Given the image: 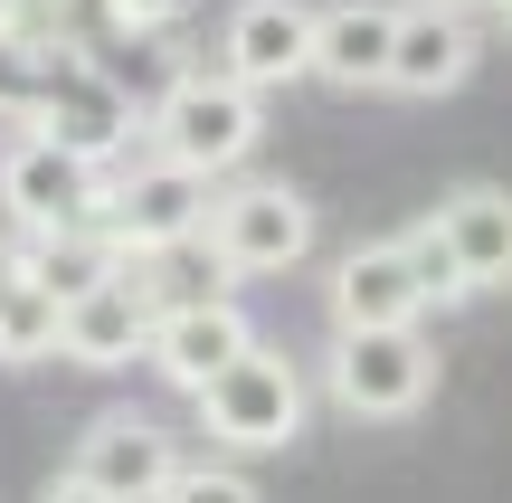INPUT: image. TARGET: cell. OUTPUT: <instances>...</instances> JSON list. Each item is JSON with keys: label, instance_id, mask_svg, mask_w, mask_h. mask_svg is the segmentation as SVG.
<instances>
[{"label": "cell", "instance_id": "22", "mask_svg": "<svg viewBox=\"0 0 512 503\" xmlns=\"http://www.w3.org/2000/svg\"><path fill=\"white\" fill-rule=\"evenodd\" d=\"M19 95H29V57H19L10 38H0V124L19 114Z\"/></svg>", "mask_w": 512, "mask_h": 503}, {"label": "cell", "instance_id": "5", "mask_svg": "<svg viewBox=\"0 0 512 503\" xmlns=\"http://www.w3.org/2000/svg\"><path fill=\"white\" fill-rule=\"evenodd\" d=\"M209 257L228 266V276H285V266L313 257V200L294 181H219V200H209Z\"/></svg>", "mask_w": 512, "mask_h": 503}, {"label": "cell", "instance_id": "7", "mask_svg": "<svg viewBox=\"0 0 512 503\" xmlns=\"http://www.w3.org/2000/svg\"><path fill=\"white\" fill-rule=\"evenodd\" d=\"M209 200H219V181H200L190 162H162V152H143V162H124L105 181V238L124 247V257H162V247H190L209 228Z\"/></svg>", "mask_w": 512, "mask_h": 503}, {"label": "cell", "instance_id": "15", "mask_svg": "<svg viewBox=\"0 0 512 503\" xmlns=\"http://www.w3.org/2000/svg\"><path fill=\"white\" fill-rule=\"evenodd\" d=\"M437 228H446V247H456V266H465L475 295L512 285V190H503V181L446 190V200H437Z\"/></svg>", "mask_w": 512, "mask_h": 503}, {"label": "cell", "instance_id": "24", "mask_svg": "<svg viewBox=\"0 0 512 503\" xmlns=\"http://www.w3.org/2000/svg\"><path fill=\"white\" fill-rule=\"evenodd\" d=\"M456 10H503V0H456Z\"/></svg>", "mask_w": 512, "mask_h": 503}, {"label": "cell", "instance_id": "21", "mask_svg": "<svg viewBox=\"0 0 512 503\" xmlns=\"http://www.w3.org/2000/svg\"><path fill=\"white\" fill-rule=\"evenodd\" d=\"M38 503H124V494H105V485H95V475H57V485H38Z\"/></svg>", "mask_w": 512, "mask_h": 503}, {"label": "cell", "instance_id": "10", "mask_svg": "<svg viewBox=\"0 0 512 503\" xmlns=\"http://www.w3.org/2000/svg\"><path fill=\"white\" fill-rule=\"evenodd\" d=\"M332 333H351V323H418L427 304V266H418V247H408V228L399 238H361L351 257H332Z\"/></svg>", "mask_w": 512, "mask_h": 503}, {"label": "cell", "instance_id": "2", "mask_svg": "<svg viewBox=\"0 0 512 503\" xmlns=\"http://www.w3.org/2000/svg\"><path fill=\"white\" fill-rule=\"evenodd\" d=\"M190 409H200V428L219 437L228 456H285L294 437H304V418H313V390H304V361L256 342V352H238Z\"/></svg>", "mask_w": 512, "mask_h": 503}, {"label": "cell", "instance_id": "11", "mask_svg": "<svg viewBox=\"0 0 512 503\" xmlns=\"http://www.w3.org/2000/svg\"><path fill=\"white\" fill-rule=\"evenodd\" d=\"M152 314H162V295L143 285V266H124V276H105L95 295L67 304L57 361H76V371H133L152 352Z\"/></svg>", "mask_w": 512, "mask_h": 503}, {"label": "cell", "instance_id": "4", "mask_svg": "<svg viewBox=\"0 0 512 503\" xmlns=\"http://www.w3.org/2000/svg\"><path fill=\"white\" fill-rule=\"evenodd\" d=\"M323 390L342 418H418L437 390V342L418 323H351L323 352Z\"/></svg>", "mask_w": 512, "mask_h": 503}, {"label": "cell", "instance_id": "17", "mask_svg": "<svg viewBox=\"0 0 512 503\" xmlns=\"http://www.w3.org/2000/svg\"><path fill=\"white\" fill-rule=\"evenodd\" d=\"M57 333H67V304L38 276H19L0 257V371H29V361H57Z\"/></svg>", "mask_w": 512, "mask_h": 503}, {"label": "cell", "instance_id": "16", "mask_svg": "<svg viewBox=\"0 0 512 503\" xmlns=\"http://www.w3.org/2000/svg\"><path fill=\"white\" fill-rule=\"evenodd\" d=\"M10 266H19V276H38L57 304H76V295H95L105 276H124L133 257H124V247H114L105 228L86 219V228H29V238L10 247Z\"/></svg>", "mask_w": 512, "mask_h": 503}, {"label": "cell", "instance_id": "8", "mask_svg": "<svg viewBox=\"0 0 512 503\" xmlns=\"http://www.w3.org/2000/svg\"><path fill=\"white\" fill-rule=\"evenodd\" d=\"M313 19H323V0H238L219 19V67L256 95L304 86L313 76Z\"/></svg>", "mask_w": 512, "mask_h": 503}, {"label": "cell", "instance_id": "18", "mask_svg": "<svg viewBox=\"0 0 512 503\" xmlns=\"http://www.w3.org/2000/svg\"><path fill=\"white\" fill-rule=\"evenodd\" d=\"M162 503H266V494H256L247 466H209V456L190 466V456H181V475L162 485Z\"/></svg>", "mask_w": 512, "mask_h": 503}, {"label": "cell", "instance_id": "13", "mask_svg": "<svg viewBox=\"0 0 512 503\" xmlns=\"http://www.w3.org/2000/svg\"><path fill=\"white\" fill-rule=\"evenodd\" d=\"M67 466L95 475V485L124 494V503H162V485L181 475V437L152 428V418H133V409H105V418H86V437H76Z\"/></svg>", "mask_w": 512, "mask_h": 503}, {"label": "cell", "instance_id": "3", "mask_svg": "<svg viewBox=\"0 0 512 503\" xmlns=\"http://www.w3.org/2000/svg\"><path fill=\"white\" fill-rule=\"evenodd\" d=\"M10 133H57V143H76L86 162H114V152L143 133V114H133V95L114 86L86 48H57V57H29V95H19Z\"/></svg>", "mask_w": 512, "mask_h": 503}, {"label": "cell", "instance_id": "26", "mask_svg": "<svg viewBox=\"0 0 512 503\" xmlns=\"http://www.w3.org/2000/svg\"><path fill=\"white\" fill-rule=\"evenodd\" d=\"M503 29H512V0H503Z\"/></svg>", "mask_w": 512, "mask_h": 503}, {"label": "cell", "instance_id": "9", "mask_svg": "<svg viewBox=\"0 0 512 503\" xmlns=\"http://www.w3.org/2000/svg\"><path fill=\"white\" fill-rule=\"evenodd\" d=\"M238 352H256L247 304H228V295H181V304H162V314H152V352H143V361H152L181 399H200Z\"/></svg>", "mask_w": 512, "mask_h": 503}, {"label": "cell", "instance_id": "1", "mask_svg": "<svg viewBox=\"0 0 512 503\" xmlns=\"http://www.w3.org/2000/svg\"><path fill=\"white\" fill-rule=\"evenodd\" d=\"M143 143L162 162H190L200 181H238L256 162V143H266V95L238 86L228 67H181L143 105Z\"/></svg>", "mask_w": 512, "mask_h": 503}, {"label": "cell", "instance_id": "20", "mask_svg": "<svg viewBox=\"0 0 512 503\" xmlns=\"http://www.w3.org/2000/svg\"><path fill=\"white\" fill-rule=\"evenodd\" d=\"M181 10H190V0H105V19H114L124 38H152V29H171Z\"/></svg>", "mask_w": 512, "mask_h": 503}, {"label": "cell", "instance_id": "6", "mask_svg": "<svg viewBox=\"0 0 512 503\" xmlns=\"http://www.w3.org/2000/svg\"><path fill=\"white\" fill-rule=\"evenodd\" d=\"M105 181H114V162H86V152L57 143V133H10V143H0V209H10L19 238H29V228L105 219Z\"/></svg>", "mask_w": 512, "mask_h": 503}, {"label": "cell", "instance_id": "14", "mask_svg": "<svg viewBox=\"0 0 512 503\" xmlns=\"http://www.w3.org/2000/svg\"><path fill=\"white\" fill-rule=\"evenodd\" d=\"M475 57H484L475 10H456V0H418V10H399L389 95H418V105H437V95H456L465 76H475Z\"/></svg>", "mask_w": 512, "mask_h": 503}, {"label": "cell", "instance_id": "19", "mask_svg": "<svg viewBox=\"0 0 512 503\" xmlns=\"http://www.w3.org/2000/svg\"><path fill=\"white\" fill-rule=\"evenodd\" d=\"M408 247H418L427 295H437V304H465V295H475V285H465V266H456V247H446V228H437V209H427V219L408 228Z\"/></svg>", "mask_w": 512, "mask_h": 503}, {"label": "cell", "instance_id": "23", "mask_svg": "<svg viewBox=\"0 0 512 503\" xmlns=\"http://www.w3.org/2000/svg\"><path fill=\"white\" fill-rule=\"evenodd\" d=\"M10 10H19V0H0V38H10Z\"/></svg>", "mask_w": 512, "mask_h": 503}, {"label": "cell", "instance_id": "25", "mask_svg": "<svg viewBox=\"0 0 512 503\" xmlns=\"http://www.w3.org/2000/svg\"><path fill=\"white\" fill-rule=\"evenodd\" d=\"M76 10H105V0H76Z\"/></svg>", "mask_w": 512, "mask_h": 503}, {"label": "cell", "instance_id": "12", "mask_svg": "<svg viewBox=\"0 0 512 503\" xmlns=\"http://www.w3.org/2000/svg\"><path fill=\"white\" fill-rule=\"evenodd\" d=\"M389 57H399V0H323V19H313V86L389 95Z\"/></svg>", "mask_w": 512, "mask_h": 503}]
</instances>
